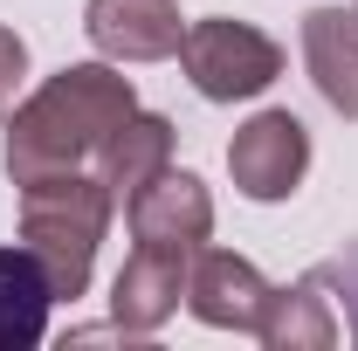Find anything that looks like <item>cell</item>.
I'll use <instances>...</instances> for the list:
<instances>
[{
  "mask_svg": "<svg viewBox=\"0 0 358 351\" xmlns=\"http://www.w3.org/2000/svg\"><path fill=\"white\" fill-rule=\"evenodd\" d=\"M131 110H138V89H131V76H117V62H69L28 103L7 110L0 166H7L14 186L48 179V173H76L83 159L103 152V138L117 131Z\"/></svg>",
  "mask_w": 358,
  "mask_h": 351,
  "instance_id": "6da1fadb",
  "label": "cell"
},
{
  "mask_svg": "<svg viewBox=\"0 0 358 351\" xmlns=\"http://www.w3.org/2000/svg\"><path fill=\"white\" fill-rule=\"evenodd\" d=\"M110 193L103 179L90 173H48L21 186V248L42 262L55 303H76L90 289V268L103 248V227H110Z\"/></svg>",
  "mask_w": 358,
  "mask_h": 351,
  "instance_id": "7a4b0ae2",
  "label": "cell"
},
{
  "mask_svg": "<svg viewBox=\"0 0 358 351\" xmlns=\"http://www.w3.org/2000/svg\"><path fill=\"white\" fill-rule=\"evenodd\" d=\"M179 62H186V76H193V89L207 103H248L282 76V48L255 21H234V14L193 21L186 42H179Z\"/></svg>",
  "mask_w": 358,
  "mask_h": 351,
  "instance_id": "3957f363",
  "label": "cell"
},
{
  "mask_svg": "<svg viewBox=\"0 0 358 351\" xmlns=\"http://www.w3.org/2000/svg\"><path fill=\"white\" fill-rule=\"evenodd\" d=\"M227 173L241 186V200H255V207H275V200H289L303 173H310V131H303V117L296 110H255L234 145H227Z\"/></svg>",
  "mask_w": 358,
  "mask_h": 351,
  "instance_id": "277c9868",
  "label": "cell"
},
{
  "mask_svg": "<svg viewBox=\"0 0 358 351\" xmlns=\"http://www.w3.org/2000/svg\"><path fill=\"white\" fill-rule=\"evenodd\" d=\"M268 289L275 282H262V268L248 262V255H234V248H193L186 310L207 331H248L255 338V324H262V310H268Z\"/></svg>",
  "mask_w": 358,
  "mask_h": 351,
  "instance_id": "5b68a950",
  "label": "cell"
},
{
  "mask_svg": "<svg viewBox=\"0 0 358 351\" xmlns=\"http://www.w3.org/2000/svg\"><path fill=\"white\" fill-rule=\"evenodd\" d=\"M124 220H131V241H145V248H179V255H193V248H207V234H214V193L193 173H173V166H166L152 186L131 193Z\"/></svg>",
  "mask_w": 358,
  "mask_h": 351,
  "instance_id": "8992f818",
  "label": "cell"
},
{
  "mask_svg": "<svg viewBox=\"0 0 358 351\" xmlns=\"http://www.w3.org/2000/svg\"><path fill=\"white\" fill-rule=\"evenodd\" d=\"M83 35L103 62H166L186 42V21L173 0H90Z\"/></svg>",
  "mask_w": 358,
  "mask_h": 351,
  "instance_id": "52a82bcc",
  "label": "cell"
},
{
  "mask_svg": "<svg viewBox=\"0 0 358 351\" xmlns=\"http://www.w3.org/2000/svg\"><path fill=\"white\" fill-rule=\"evenodd\" d=\"M186 268H193V255H179V248H145L138 241L131 255H124V268H117V282H110V324L117 331H159L166 317L179 310V296H186Z\"/></svg>",
  "mask_w": 358,
  "mask_h": 351,
  "instance_id": "ba28073f",
  "label": "cell"
},
{
  "mask_svg": "<svg viewBox=\"0 0 358 351\" xmlns=\"http://www.w3.org/2000/svg\"><path fill=\"white\" fill-rule=\"evenodd\" d=\"M166 166H173V117H159V110H131L96 152V179H103L110 207H131V193L152 186Z\"/></svg>",
  "mask_w": 358,
  "mask_h": 351,
  "instance_id": "9c48e42d",
  "label": "cell"
},
{
  "mask_svg": "<svg viewBox=\"0 0 358 351\" xmlns=\"http://www.w3.org/2000/svg\"><path fill=\"white\" fill-rule=\"evenodd\" d=\"M303 62H310L317 96L358 124V7H310L303 14Z\"/></svg>",
  "mask_w": 358,
  "mask_h": 351,
  "instance_id": "30bf717a",
  "label": "cell"
},
{
  "mask_svg": "<svg viewBox=\"0 0 358 351\" xmlns=\"http://www.w3.org/2000/svg\"><path fill=\"white\" fill-rule=\"evenodd\" d=\"M255 338L268 351H331L338 345V317H331L324 282L303 275V282L268 289V310H262V324H255Z\"/></svg>",
  "mask_w": 358,
  "mask_h": 351,
  "instance_id": "8fae6325",
  "label": "cell"
},
{
  "mask_svg": "<svg viewBox=\"0 0 358 351\" xmlns=\"http://www.w3.org/2000/svg\"><path fill=\"white\" fill-rule=\"evenodd\" d=\"M48 289L42 262L28 248H0V351H35L48 338Z\"/></svg>",
  "mask_w": 358,
  "mask_h": 351,
  "instance_id": "7c38bea8",
  "label": "cell"
},
{
  "mask_svg": "<svg viewBox=\"0 0 358 351\" xmlns=\"http://www.w3.org/2000/svg\"><path fill=\"white\" fill-rule=\"evenodd\" d=\"M310 275L338 296V303H345V324H352V338H358V241H352V248H338L331 262H317Z\"/></svg>",
  "mask_w": 358,
  "mask_h": 351,
  "instance_id": "4fadbf2b",
  "label": "cell"
},
{
  "mask_svg": "<svg viewBox=\"0 0 358 351\" xmlns=\"http://www.w3.org/2000/svg\"><path fill=\"white\" fill-rule=\"evenodd\" d=\"M21 76H28V42H21L14 28H0V117L14 110V96H21Z\"/></svg>",
  "mask_w": 358,
  "mask_h": 351,
  "instance_id": "5bb4252c",
  "label": "cell"
}]
</instances>
